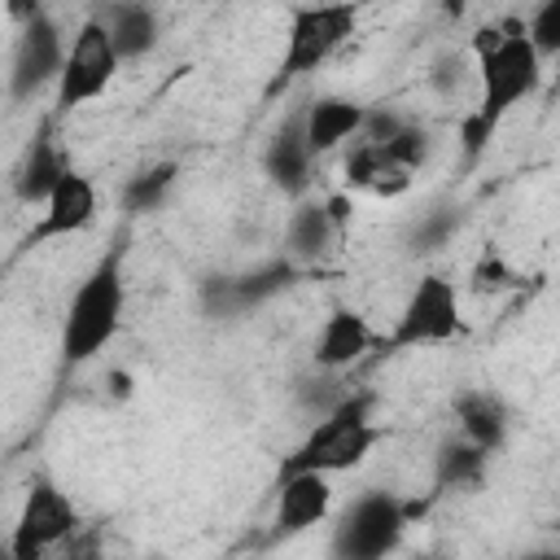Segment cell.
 <instances>
[{"mask_svg": "<svg viewBox=\"0 0 560 560\" xmlns=\"http://www.w3.org/2000/svg\"><path fill=\"white\" fill-rule=\"evenodd\" d=\"M472 57H477V105L459 118V153L464 162H477L499 122L529 101L542 88V57L529 39L525 18H499L472 35Z\"/></svg>", "mask_w": 560, "mask_h": 560, "instance_id": "1", "label": "cell"}, {"mask_svg": "<svg viewBox=\"0 0 560 560\" xmlns=\"http://www.w3.org/2000/svg\"><path fill=\"white\" fill-rule=\"evenodd\" d=\"M122 258H127V245L114 241L92 262V271L79 280V289L70 293V306H66V319H61V368L92 363L118 337L122 311H127Z\"/></svg>", "mask_w": 560, "mask_h": 560, "instance_id": "2", "label": "cell"}, {"mask_svg": "<svg viewBox=\"0 0 560 560\" xmlns=\"http://www.w3.org/2000/svg\"><path fill=\"white\" fill-rule=\"evenodd\" d=\"M372 407H376V394L368 389H354L337 411H328L324 420H315L306 429V438L280 459V477L289 472H350L359 468L376 442L385 438V429L372 420Z\"/></svg>", "mask_w": 560, "mask_h": 560, "instance_id": "3", "label": "cell"}, {"mask_svg": "<svg viewBox=\"0 0 560 560\" xmlns=\"http://www.w3.org/2000/svg\"><path fill=\"white\" fill-rule=\"evenodd\" d=\"M9 18L18 22L13 52H9V101L13 105H26L44 88L57 92L61 70H66V52H70V39H66L61 22L44 4H9Z\"/></svg>", "mask_w": 560, "mask_h": 560, "instance_id": "4", "label": "cell"}, {"mask_svg": "<svg viewBox=\"0 0 560 560\" xmlns=\"http://www.w3.org/2000/svg\"><path fill=\"white\" fill-rule=\"evenodd\" d=\"M411 516L416 512L398 494H389V490H363L337 516L328 556L332 560H385L389 551H398Z\"/></svg>", "mask_w": 560, "mask_h": 560, "instance_id": "5", "label": "cell"}, {"mask_svg": "<svg viewBox=\"0 0 560 560\" xmlns=\"http://www.w3.org/2000/svg\"><path fill=\"white\" fill-rule=\"evenodd\" d=\"M359 26V9L354 4H298L289 13V39H284V57L267 83V92L289 88L293 79L319 70Z\"/></svg>", "mask_w": 560, "mask_h": 560, "instance_id": "6", "label": "cell"}, {"mask_svg": "<svg viewBox=\"0 0 560 560\" xmlns=\"http://www.w3.org/2000/svg\"><path fill=\"white\" fill-rule=\"evenodd\" d=\"M464 332V319H459V289L451 276L442 271H429L416 280V289L407 293L389 337H381V350L385 354H398V350H420V346H442V341H455Z\"/></svg>", "mask_w": 560, "mask_h": 560, "instance_id": "7", "label": "cell"}, {"mask_svg": "<svg viewBox=\"0 0 560 560\" xmlns=\"http://www.w3.org/2000/svg\"><path fill=\"white\" fill-rule=\"evenodd\" d=\"M83 529L79 508L52 477H31L22 512L9 534V560H48V551L66 547Z\"/></svg>", "mask_w": 560, "mask_h": 560, "instance_id": "8", "label": "cell"}, {"mask_svg": "<svg viewBox=\"0 0 560 560\" xmlns=\"http://www.w3.org/2000/svg\"><path fill=\"white\" fill-rule=\"evenodd\" d=\"M118 66H122V57H118L109 31L88 13V18L79 22V31L70 35V52H66L61 83H57V92H52V109H57V114H74L79 105L96 101V96L114 83Z\"/></svg>", "mask_w": 560, "mask_h": 560, "instance_id": "9", "label": "cell"}, {"mask_svg": "<svg viewBox=\"0 0 560 560\" xmlns=\"http://www.w3.org/2000/svg\"><path fill=\"white\" fill-rule=\"evenodd\" d=\"M315 149H311V140H306V114L302 109H293L271 136H267V144H262V171H267V179L284 192V197H293V201H306L311 197V184H315Z\"/></svg>", "mask_w": 560, "mask_h": 560, "instance_id": "10", "label": "cell"}, {"mask_svg": "<svg viewBox=\"0 0 560 560\" xmlns=\"http://www.w3.org/2000/svg\"><path fill=\"white\" fill-rule=\"evenodd\" d=\"M92 223H96V184L70 166L66 179L52 188V197L39 206V223L26 232V245H44V241H57V236H79Z\"/></svg>", "mask_w": 560, "mask_h": 560, "instance_id": "11", "label": "cell"}, {"mask_svg": "<svg viewBox=\"0 0 560 560\" xmlns=\"http://www.w3.org/2000/svg\"><path fill=\"white\" fill-rule=\"evenodd\" d=\"M332 508V486L324 472H289L276 481V538H293L306 534L311 525H319Z\"/></svg>", "mask_w": 560, "mask_h": 560, "instance_id": "12", "label": "cell"}, {"mask_svg": "<svg viewBox=\"0 0 560 560\" xmlns=\"http://www.w3.org/2000/svg\"><path fill=\"white\" fill-rule=\"evenodd\" d=\"M66 158H61V149H57V136H52V122H44L35 136H31V144L22 149V158H18V166H13V197L22 201V206H44L48 197H52V188L66 179Z\"/></svg>", "mask_w": 560, "mask_h": 560, "instance_id": "13", "label": "cell"}, {"mask_svg": "<svg viewBox=\"0 0 560 560\" xmlns=\"http://www.w3.org/2000/svg\"><path fill=\"white\" fill-rule=\"evenodd\" d=\"M372 346H376L372 324L359 311H350V306H332L328 319L315 332V368H324V372H350Z\"/></svg>", "mask_w": 560, "mask_h": 560, "instance_id": "14", "label": "cell"}, {"mask_svg": "<svg viewBox=\"0 0 560 560\" xmlns=\"http://www.w3.org/2000/svg\"><path fill=\"white\" fill-rule=\"evenodd\" d=\"M337 241V223L328 214V201L324 197H306V201H293L289 219H284V236H280V254L298 267H311L319 262Z\"/></svg>", "mask_w": 560, "mask_h": 560, "instance_id": "15", "label": "cell"}, {"mask_svg": "<svg viewBox=\"0 0 560 560\" xmlns=\"http://www.w3.org/2000/svg\"><path fill=\"white\" fill-rule=\"evenodd\" d=\"M302 114H306V140H311L315 158L332 153V149L346 144L350 136L359 140V131H363V122H368V105H359L354 96H337V92L315 96L311 105H302Z\"/></svg>", "mask_w": 560, "mask_h": 560, "instance_id": "16", "label": "cell"}, {"mask_svg": "<svg viewBox=\"0 0 560 560\" xmlns=\"http://www.w3.org/2000/svg\"><path fill=\"white\" fill-rule=\"evenodd\" d=\"M92 18L109 31V39H114L122 61L149 57L158 48V39H162V22H158L153 4H101V9H92Z\"/></svg>", "mask_w": 560, "mask_h": 560, "instance_id": "17", "label": "cell"}, {"mask_svg": "<svg viewBox=\"0 0 560 560\" xmlns=\"http://www.w3.org/2000/svg\"><path fill=\"white\" fill-rule=\"evenodd\" d=\"M451 411H455L459 433H464L468 442H477V446L490 451V455L503 451L508 429H512V416H508V407H503L499 394H490V389H459L455 402H451Z\"/></svg>", "mask_w": 560, "mask_h": 560, "instance_id": "18", "label": "cell"}, {"mask_svg": "<svg viewBox=\"0 0 560 560\" xmlns=\"http://www.w3.org/2000/svg\"><path fill=\"white\" fill-rule=\"evenodd\" d=\"M341 175H346L350 188H368V192H376V197H398V192L411 188V171H402L381 144H368V140H359V144L346 153Z\"/></svg>", "mask_w": 560, "mask_h": 560, "instance_id": "19", "label": "cell"}, {"mask_svg": "<svg viewBox=\"0 0 560 560\" xmlns=\"http://www.w3.org/2000/svg\"><path fill=\"white\" fill-rule=\"evenodd\" d=\"M490 472V451H481L477 442H468L464 433L446 438L433 455V481L438 490H477Z\"/></svg>", "mask_w": 560, "mask_h": 560, "instance_id": "20", "label": "cell"}, {"mask_svg": "<svg viewBox=\"0 0 560 560\" xmlns=\"http://www.w3.org/2000/svg\"><path fill=\"white\" fill-rule=\"evenodd\" d=\"M298 271H302V267L280 254V258H267V262H258V267H249V271H241V276H228V284H232V311L245 315V311L271 302L276 293H284V289L298 280Z\"/></svg>", "mask_w": 560, "mask_h": 560, "instance_id": "21", "label": "cell"}, {"mask_svg": "<svg viewBox=\"0 0 560 560\" xmlns=\"http://www.w3.org/2000/svg\"><path fill=\"white\" fill-rule=\"evenodd\" d=\"M175 179H179V162H153V166L136 171L122 184V210L127 214H153V210H162V201L171 197Z\"/></svg>", "mask_w": 560, "mask_h": 560, "instance_id": "22", "label": "cell"}, {"mask_svg": "<svg viewBox=\"0 0 560 560\" xmlns=\"http://www.w3.org/2000/svg\"><path fill=\"white\" fill-rule=\"evenodd\" d=\"M293 394H298V402H302L315 420H324V416H328V411H337L354 389L341 381V372H324V368H315V372L298 376Z\"/></svg>", "mask_w": 560, "mask_h": 560, "instance_id": "23", "label": "cell"}, {"mask_svg": "<svg viewBox=\"0 0 560 560\" xmlns=\"http://www.w3.org/2000/svg\"><path fill=\"white\" fill-rule=\"evenodd\" d=\"M455 228H459V206H433V210H424V214L416 219L407 245H411L416 254H433V249H442V245L455 236Z\"/></svg>", "mask_w": 560, "mask_h": 560, "instance_id": "24", "label": "cell"}, {"mask_svg": "<svg viewBox=\"0 0 560 560\" xmlns=\"http://www.w3.org/2000/svg\"><path fill=\"white\" fill-rule=\"evenodd\" d=\"M525 26H529V39H534L538 57H560V0L538 4L525 18Z\"/></svg>", "mask_w": 560, "mask_h": 560, "instance_id": "25", "label": "cell"}, {"mask_svg": "<svg viewBox=\"0 0 560 560\" xmlns=\"http://www.w3.org/2000/svg\"><path fill=\"white\" fill-rule=\"evenodd\" d=\"M381 149H385L402 171H411V175H416V171H420V162L429 158V131H424L420 122H407V127H402L389 144H381Z\"/></svg>", "mask_w": 560, "mask_h": 560, "instance_id": "26", "label": "cell"}, {"mask_svg": "<svg viewBox=\"0 0 560 560\" xmlns=\"http://www.w3.org/2000/svg\"><path fill=\"white\" fill-rule=\"evenodd\" d=\"M508 284H516L512 267H508L494 249H486V254L477 258V267H472V289H477V293H499V289H508Z\"/></svg>", "mask_w": 560, "mask_h": 560, "instance_id": "27", "label": "cell"}, {"mask_svg": "<svg viewBox=\"0 0 560 560\" xmlns=\"http://www.w3.org/2000/svg\"><path fill=\"white\" fill-rule=\"evenodd\" d=\"M429 83H433L442 96H455V92L464 88V57H459V52H442V57L433 61Z\"/></svg>", "mask_w": 560, "mask_h": 560, "instance_id": "28", "label": "cell"}, {"mask_svg": "<svg viewBox=\"0 0 560 560\" xmlns=\"http://www.w3.org/2000/svg\"><path fill=\"white\" fill-rule=\"evenodd\" d=\"M328 201V214H332V223H337V232L350 223V197L346 192H332V197H324Z\"/></svg>", "mask_w": 560, "mask_h": 560, "instance_id": "29", "label": "cell"}, {"mask_svg": "<svg viewBox=\"0 0 560 560\" xmlns=\"http://www.w3.org/2000/svg\"><path fill=\"white\" fill-rule=\"evenodd\" d=\"M109 381H114V394H118V398H127V394H131V381H127V372H114Z\"/></svg>", "mask_w": 560, "mask_h": 560, "instance_id": "30", "label": "cell"}, {"mask_svg": "<svg viewBox=\"0 0 560 560\" xmlns=\"http://www.w3.org/2000/svg\"><path fill=\"white\" fill-rule=\"evenodd\" d=\"M521 560H560V551H529V556H521Z\"/></svg>", "mask_w": 560, "mask_h": 560, "instance_id": "31", "label": "cell"}]
</instances>
